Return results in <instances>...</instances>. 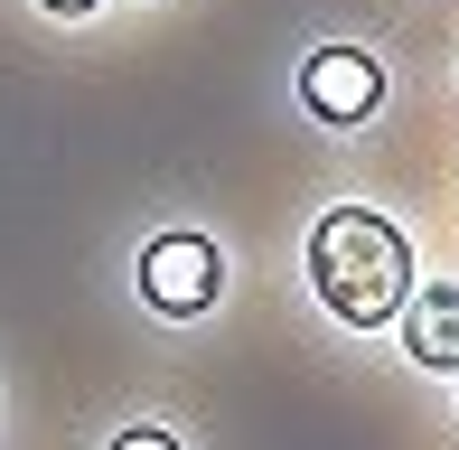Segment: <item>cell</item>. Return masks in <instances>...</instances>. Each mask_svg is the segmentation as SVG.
Masks as SVG:
<instances>
[{
    "mask_svg": "<svg viewBox=\"0 0 459 450\" xmlns=\"http://www.w3.org/2000/svg\"><path fill=\"white\" fill-rule=\"evenodd\" d=\"M38 10H66V19H75V10H94V0H38Z\"/></svg>",
    "mask_w": 459,
    "mask_h": 450,
    "instance_id": "8992f818",
    "label": "cell"
},
{
    "mask_svg": "<svg viewBox=\"0 0 459 450\" xmlns=\"http://www.w3.org/2000/svg\"><path fill=\"white\" fill-rule=\"evenodd\" d=\"M309 281H319V300L347 329H385L412 300V244L375 207H338V216L309 225Z\"/></svg>",
    "mask_w": 459,
    "mask_h": 450,
    "instance_id": "6da1fadb",
    "label": "cell"
},
{
    "mask_svg": "<svg viewBox=\"0 0 459 450\" xmlns=\"http://www.w3.org/2000/svg\"><path fill=\"white\" fill-rule=\"evenodd\" d=\"M403 347L441 376H459V281H431V291L403 300Z\"/></svg>",
    "mask_w": 459,
    "mask_h": 450,
    "instance_id": "277c9868",
    "label": "cell"
},
{
    "mask_svg": "<svg viewBox=\"0 0 459 450\" xmlns=\"http://www.w3.org/2000/svg\"><path fill=\"white\" fill-rule=\"evenodd\" d=\"M300 104L319 113V122H366L375 104H385V66L357 56V48H319L300 66Z\"/></svg>",
    "mask_w": 459,
    "mask_h": 450,
    "instance_id": "3957f363",
    "label": "cell"
},
{
    "mask_svg": "<svg viewBox=\"0 0 459 450\" xmlns=\"http://www.w3.org/2000/svg\"><path fill=\"white\" fill-rule=\"evenodd\" d=\"M113 450H178V441H169V432H122Z\"/></svg>",
    "mask_w": 459,
    "mask_h": 450,
    "instance_id": "5b68a950",
    "label": "cell"
},
{
    "mask_svg": "<svg viewBox=\"0 0 459 450\" xmlns=\"http://www.w3.org/2000/svg\"><path fill=\"white\" fill-rule=\"evenodd\" d=\"M216 281H225V263H216V244H206V235H160L151 254H141V300H151L160 319L216 310Z\"/></svg>",
    "mask_w": 459,
    "mask_h": 450,
    "instance_id": "7a4b0ae2",
    "label": "cell"
}]
</instances>
